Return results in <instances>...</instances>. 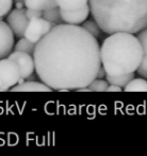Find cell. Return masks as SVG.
<instances>
[{
    "instance_id": "13",
    "label": "cell",
    "mask_w": 147,
    "mask_h": 156,
    "mask_svg": "<svg viewBox=\"0 0 147 156\" xmlns=\"http://www.w3.org/2000/svg\"><path fill=\"white\" fill-rule=\"evenodd\" d=\"M56 5L61 10L73 11L89 5V0H56Z\"/></svg>"
},
{
    "instance_id": "10",
    "label": "cell",
    "mask_w": 147,
    "mask_h": 156,
    "mask_svg": "<svg viewBox=\"0 0 147 156\" xmlns=\"http://www.w3.org/2000/svg\"><path fill=\"white\" fill-rule=\"evenodd\" d=\"M12 92H51L52 89L46 83L35 80H28L12 87Z\"/></svg>"
},
{
    "instance_id": "15",
    "label": "cell",
    "mask_w": 147,
    "mask_h": 156,
    "mask_svg": "<svg viewBox=\"0 0 147 156\" xmlns=\"http://www.w3.org/2000/svg\"><path fill=\"white\" fill-rule=\"evenodd\" d=\"M42 17L45 18L48 22L53 23V24H56V25H60L64 23L62 20V16H61V10L59 7H54V8L47 9V10H44L43 14H42Z\"/></svg>"
},
{
    "instance_id": "17",
    "label": "cell",
    "mask_w": 147,
    "mask_h": 156,
    "mask_svg": "<svg viewBox=\"0 0 147 156\" xmlns=\"http://www.w3.org/2000/svg\"><path fill=\"white\" fill-rule=\"evenodd\" d=\"M35 44L36 43H33V42L29 41L26 37H20V40L17 42V44L14 46V50L15 51H22V52L33 55L35 49Z\"/></svg>"
},
{
    "instance_id": "6",
    "label": "cell",
    "mask_w": 147,
    "mask_h": 156,
    "mask_svg": "<svg viewBox=\"0 0 147 156\" xmlns=\"http://www.w3.org/2000/svg\"><path fill=\"white\" fill-rule=\"evenodd\" d=\"M8 25L10 26L13 33L18 37H22L25 31L28 26L29 18L27 17L26 9L24 8H16L10 12L8 15Z\"/></svg>"
},
{
    "instance_id": "23",
    "label": "cell",
    "mask_w": 147,
    "mask_h": 156,
    "mask_svg": "<svg viewBox=\"0 0 147 156\" xmlns=\"http://www.w3.org/2000/svg\"><path fill=\"white\" fill-rule=\"evenodd\" d=\"M106 75H107V73H106V71H104V66L100 65L99 69H98V72H97V75H96V78H98V79H102V78L106 77Z\"/></svg>"
},
{
    "instance_id": "8",
    "label": "cell",
    "mask_w": 147,
    "mask_h": 156,
    "mask_svg": "<svg viewBox=\"0 0 147 156\" xmlns=\"http://www.w3.org/2000/svg\"><path fill=\"white\" fill-rule=\"evenodd\" d=\"M14 47V35L8 23L0 20V59L7 58Z\"/></svg>"
},
{
    "instance_id": "4",
    "label": "cell",
    "mask_w": 147,
    "mask_h": 156,
    "mask_svg": "<svg viewBox=\"0 0 147 156\" xmlns=\"http://www.w3.org/2000/svg\"><path fill=\"white\" fill-rule=\"evenodd\" d=\"M20 78L19 66L15 61L9 57L0 59V88L8 91L17 85Z\"/></svg>"
},
{
    "instance_id": "22",
    "label": "cell",
    "mask_w": 147,
    "mask_h": 156,
    "mask_svg": "<svg viewBox=\"0 0 147 156\" xmlns=\"http://www.w3.org/2000/svg\"><path fill=\"white\" fill-rule=\"evenodd\" d=\"M107 91H108V92H121V91H123V89H121V87H119V86L109 85Z\"/></svg>"
},
{
    "instance_id": "16",
    "label": "cell",
    "mask_w": 147,
    "mask_h": 156,
    "mask_svg": "<svg viewBox=\"0 0 147 156\" xmlns=\"http://www.w3.org/2000/svg\"><path fill=\"white\" fill-rule=\"evenodd\" d=\"M106 76H107V81L109 83V85H116L121 88H125L128 85V83L134 78V73L125 74V75H121V76H111V75H106Z\"/></svg>"
},
{
    "instance_id": "21",
    "label": "cell",
    "mask_w": 147,
    "mask_h": 156,
    "mask_svg": "<svg viewBox=\"0 0 147 156\" xmlns=\"http://www.w3.org/2000/svg\"><path fill=\"white\" fill-rule=\"evenodd\" d=\"M26 14H27V17L30 20H33V18L42 17L43 11H41V10H34V9H26Z\"/></svg>"
},
{
    "instance_id": "2",
    "label": "cell",
    "mask_w": 147,
    "mask_h": 156,
    "mask_svg": "<svg viewBox=\"0 0 147 156\" xmlns=\"http://www.w3.org/2000/svg\"><path fill=\"white\" fill-rule=\"evenodd\" d=\"M101 31L138 33L147 27V0H89Z\"/></svg>"
},
{
    "instance_id": "14",
    "label": "cell",
    "mask_w": 147,
    "mask_h": 156,
    "mask_svg": "<svg viewBox=\"0 0 147 156\" xmlns=\"http://www.w3.org/2000/svg\"><path fill=\"white\" fill-rule=\"evenodd\" d=\"M124 90L126 92H147V80L145 78H133Z\"/></svg>"
},
{
    "instance_id": "19",
    "label": "cell",
    "mask_w": 147,
    "mask_h": 156,
    "mask_svg": "<svg viewBox=\"0 0 147 156\" xmlns=\"http://www.w3.org/2000/svg\"><path fill=\"white\" fill-rule=\"evenodd\" d=\"M87 87L90 88L91 91L94 92H102V91H107L109 87V83L107 80H104V79H98V78H95L91 83H90Z\"/></svg>"
},
{
    "instance_id": "9",
    "label": "cell",
    "mask_w": 147,
    "mask_h": 156,
    "mask_svg": "<svg viewBox=\"0 0 147 156\" xmlns=\"http://www.w3.org/2000/svg\"><path fill=\"white\" fill-rule=\"evenodd\" d=\"M90 12H91L90 5H84V7L80 8V9L73 10V11L61 10V16H62V20L65 24L81 25L87 20V16L90 15Z\"/></svg>"
},
{
    "instance_id": "11",
    "label": "cell",
    "mask_w": 147,
    "mask_h": 156,
    "mask_svg": "<svg viewBox=\"0 0 147 156\" xmlns=\"http://www.w3.org/2000/svg\"><path fill=\"white\" fill-rule=\"evenodd\" d=\"M138 33V39L143 48V59L138 69V74L141 77L147 79V27Z\"/></svg>"
},
{
    "instance_id": "5",
    "label": "cell",
    "mask_w": 147,
    "mask_h": 156,
    "mask_svg": "<svg viewBox=\"0 0 147 156\" xmlns=\"http://www.w3.org/2000/svg\"><path fill=\"white\" fill-rule=\"evenodd\" d=\"M54 26H56V24L48 22L43 17L33 18V20H29L24 37L33 43H37Z\"/></svg>"
},
{
    "instance_id": "24",
    "label": "cell",
    "mask_w": 147,
    "mask_h": 156,
    "mask_svg": "<svg viewBox=\"0 0 147 156\" xmlns=\"http://www.w3.org/2000/svg\"><path fill=\"white\" fill-rule=\"evenodd\" d=\"M14 1H15L17 8H22V5H25V0H14Z\"/></svg>"
},
{
    "instance_id": "1",
    "label": "cell",
    "mask_w": 147,
    "mask_h": 156,
    "mask_svg": "<svg viewBox=\"0 0 147 156\" xmlns=\"http://www.w3.org/2000/svg\"><path fill=\"white\" fill-rule=\"evenodd\" d=\"M33 59L39 78L56 91L87 87L101 65L97 39L81 26L65 23L35 44Z\"/></svg>"
},
{
    "instance_id": "25",
    "label": "cell",
    "mask_w": 147,
    "mask_h": 156,
    "mask_svg": "<svg viewBox=\"0 0 147 156\" xmlns=\"http://www.w3.org/2000/svg\"><path fill=\"white\" fill-rule=\"evenodd\" d=\"M0 92H5V90H3L2 88H0Z\"/></svg>"
},
{
    "instance_id": "12",
    "label": "cell",
    "mask_w": 147,
    "mask_h": 156,
    "mask_svg": "<svg viewBox=\"0 0 147 156\" xmlns=\"http://www.w3.org/2000/svg\"><path fill=\"white\" fill-rule=\"evenodd\" d=\"M25 5L27 9L41 10V11L58 7L56 0H25Z\"/></svg>"
},
{
    "instance_id": "7",
    "label": "cell",
    "mask_w": 147,
    "mask_h": 156,
    "mask_svg": "<svg viewBox=\"0 0 147 156\" xmlns=\"http://www.w3.org/2000/svg\"><path fill=\"white\" fill-rule=\"evenodd\" d=\"M8 57L10 59H12V60H14L18 64L20 69V77L22 78L27 79L31 74H33V72L35 69V64L32 55L22 51H15L14 50Z\"/></svg>"
},
{
    "instance_id": "20",
    "label": "cell",
    "mask_w": 147,
    "mask_h": 156,
    "mask_svg": "<svg viewBox=\"0 0 147 156\" xmlns=\"http://www.w3.org/2000/svg\"><path fill=\"white\" fill-rule=\"evenodd\" d=\"M13 7V0H0V18L7 15Z\"/></svg>"
},
{
    "instance_id": "18",
    "label": "cell",
    "mask_w": 147,
    "mask_h": 156,
    "mask_svg": "<svg viewBox=\"0 0 147 156\" xmlns=\"http://www.w3.org/2000/svg\"><path fill=\"white\" fill-rule=\"evenodd\" d=\"M81 27H82L83 29H85L87 32L91 33L93 37H97L100 35L101 29H100V27L98 26L96 22H93V20H84V22L81 24Z\"/></svg>"
},
{
    "instance_id": "3",
    "label": "cell",
    "mask_w": 147,
    "mask_h": 156,
    "mask_svg": "<svg viewBox=\"0 0 147 156\" xmlns=\"http://www.w3.org/2000/svg\"><path fill=\"white\" fill-rule=\"evenodd\" d=\"M143 59V48L133 33H111L100 47V61L107 75L121 76L138 71Z\"/></svg>"
}]
</instances>
